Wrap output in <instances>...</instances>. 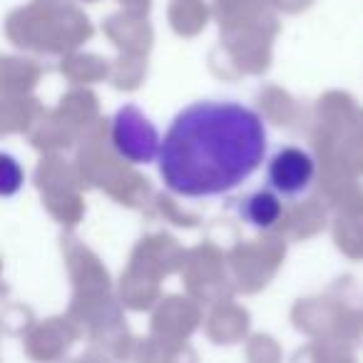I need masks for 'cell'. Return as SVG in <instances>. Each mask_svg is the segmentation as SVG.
I'll return each instance as SVG.
<instances>
[{"instance_id": "cell-1", "label": "cell", "mask_w": 363, "mask_h": 363, "mask_svg": "<svg viewBox=\"0 0 363 363\" xmlns=\"http://www.w3.org/2000/svg\"><path fill=\"white\" fill-rule=\"evenodd\" d=\"M267 147V125L254 107L202 100L172 117L157 162L169 192L204 199L244 184L264 162Z\"/></svg>"}, {"instance_id": "cell-2", "label": "cell", "mask_w": 363, "mask_h": 363, "mask_svg": "<svg viewBox=\"0 0 363 363\" xmlns=\"http://www.w3.org/2000/svg\"><path fill=\"white\" fill-rule=\"evenodd\" d=\"M110 140L117 155L132 164H150L160 157V132L137 105H122L115 112Z\"/></svg>"}, {"instance_id": "cell-3", "label": "cell", "mask_w": 363, "mask_h": 363, "mask_svg": "<svg viewBox=\"0 0 363 363\" xmlns=\"http://www.w3.org/2000/svg\"><path fill=\"white\" fill-rule=\"evenodd\" d=\"M316 177V162L303 147H281L272 155L267 167L269 189L281 199H296L308 192Z\"/></svg>"}, {"instance_id": "cell-4", "label": "cell", "mask_w": 363, "mask_h": 363, "mask_svg": "<svg viewBox=\"0 0 363 363\" xmlns=\"http://www.w3.org/2000/svg\"><path fill=\"white\" fill-rule=\"evenodd\" d=\"M242 217L254 229H272L281 219L284 207L277 192H254L242 202Z\"/></svg>"}]
</instances>
